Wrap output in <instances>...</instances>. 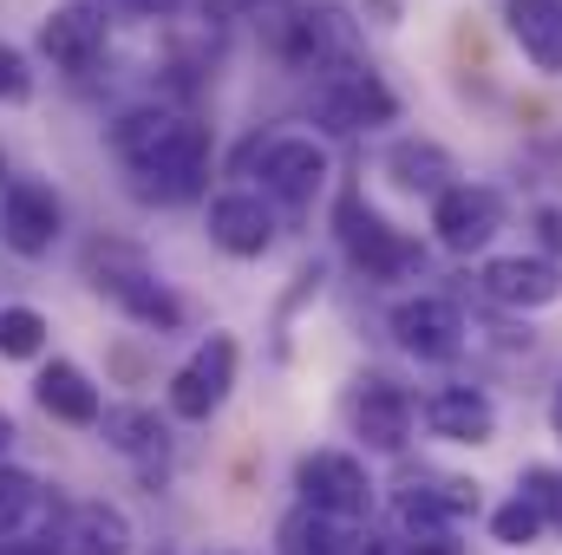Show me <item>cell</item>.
Wrapping results in <instances>:
<instances>
[{
  "instance_id": "obj_1",
  "label": "cell",
  "mask_w": 562,
  "mask_h": 555,
  "mask_svg": "<svg viewBox=\"0 0 562 555\" xmlns=\"http://www.w3.org/2000/svg\"><path fill=\"white\" fill-rule=\"evenodd\" d=\"M112 150L132 170V190L150 203H190L210 177V125L170 105H138L112 125Z\"/></svg>"
},
{
  "instance_id": "obj_2",
  "label": "cell",
  "mask_w": 562,
  "mask_h": 555,
  "mask_svg": "<svg viewBox=\"0 0 562 555\" xmlns=\"http://www.w3.org/2000/svg\"><path fill=\"white\" fill-rule=\"evenodd\" d=\"M334 229H340V249L353 256V269H360V275H373V281H413V275H425V249L406 236V229H393L373 203L340 196Z\"/></svg>"
},
{
  "instance_id": "obj_3",
  "label": "cell",
  "mask_w": 562,
  "mask_h": 555,
  "mask_svg": "<svg viewBox=\"0 0 562 555\" xmlns=\"http://www.w3.org/2000/svg\"><path fill=\"white\" fill-rule=\"evenodd\" d=\"M294 490H301V510L327 523H360L373 510V477L353 451H307L294 464Z\"/></svg>"
},
{
  "instance_id": "obj_4",
  "label": "cell",
  "mask_w": 562,
  "mask_h": 555,
  "mask_svg": "<svg viewBox=\"0 0 562 555\" xmlns=\"http://www.w3.org/2000/svg\"><path fill=\"white\" fill-rule=\"evenodd\" d=\"M314 118L347 138V132L393 125V118H400V99H393V86H386L367 59H353V66H340V72H327V79L314 86Z\"/></svg>"
},
{
  "instance_id": "obj_5",
  "label": "cell",
  "mask_w": 562,
  "mask_h": 555,
  "mask_svg": "<svg viewBox=\"0 0 562 555\" xmlns=\"http://www.w3.org/2000/svg\"><path fill=\"white\" fill-rule=\"evenodd\" d=\"M281 59L294 66V72H340V66H353L360 59V26H353V13H340V7H294V20L281 26Z\"/></svg>"
},
{
  "instance_id": "obj_6",
  "label": "cell",
  "mask_w": 562,
  "mask_h": 555,
  "mask_svg": "<svg viewBox=\"0 0 562 555\" xmlns=\"http://www.w3.org/2000/svg\"><path fill=\"white\" fill-rule=\"evenodd\" d=\"M229 386H236V340H229V333H210V340L170 373V412L183 418V424H203L210 412H223Z\"/></svg>"
},
{
  "instance_id": "obj_7",
  "label": "cell",
  "mask_w": 562,
  "mask_h": 555,
  "mask_svg": "<svg viewBox=\"0 0 562 555\" xmlns=\"http://www.w3.org/2000/svg\"><path fill=\"white\" fill-rule=\"evenodd\" d=\"M99 294H112L138 327H157V333H170V327H183V301L164 287V281L144 269L138 256H125V249H112V256H99V281H92Z\"/></svg>"
},
{
  "instance_id": "obj_8",
  "label": "cell",
  "mask_w": 562,
  "mask_h": 555,
  "mask_svg": "<svg viewBox=\"0 0 562 555\" xmlns=\"http://www.w3.org/2000/svg\"><path fill=\"white\" fill-rule=\"evenodd\" d=\"M431 229L451 256H477L491 249V236L504 229V196L491 183H451L438 203H431Z\"/></svg>"
},
{
  "instance_id": "obj_9",
  "label": "cell",
  "mask_w": 562,
  "mask_h": 555,
  "mask_svg": "<svg viewBox=\"0 0 562 555\" xmlns=\"http://www.w3.org/2000/svg\"><path fill=\"white\" fill-rule=\"evenodd\" d=\"M59 223H66V209H59V196H53L46 183L13 177V183L0 190V242H7L13 256H46V249L59 242Z\"/></svg>"
},
{
  "instance_id": "obj_10",
  "label": "cell",
  "mask_w": 562,
  "mask_h": 555,
  "mask_svg": "<svg viewBox=\"0 0 562 555\" xmlns=\"http://www.w3.org/2000/svg\"><path fill=\"white\" fill-rule=\"evenodd\" d=\"M256 177H262V190H269L276 203L301 209V203H314L321 183H327V150L314 138H269L256 150Z\"/></svg>"
},
{
  "instance_id": "obj_11",
  "label": "cell",
  "mask_w": 562,
  "mask_h": 555,
  "mask_svg": "<svg viewBox=\"0 0 562 555\" xmlns=\"http://www.w3.org/2000/svg\"><path fill=\"white\" fill-rule=\"evenodd\" d=\"M46 555H125L132 550V517L119 503H66L59 523L40 536Z\"/></svg>"
},
{
  "instance_id": "obj_12",
  "label": "cell",
  "mask_w": 562,
  "mask_h": 555,
  "mask_svg": "<svg viewBox=\"0 0 562 555\" xmlns=\"http://www.w3.org/2000/svg\"><path fill=\"white\" fill-rule=\"evenodd\" d=\"M393 340L413 353V360H451L464 347V314L451 294H413L393 307Z\"/></svg>"
},
{
  "instance_id": "obj_13",
  "label": "cell",
  "mask_w": 562,
  "mask_h": 555,
  "mask_svg": "<svg viewBox=\"0 0 562 555\" xmlns=\"http://www.w3.org/2000/svg\"><path fill=\"white\" fill-rule=\"evenodd\" d=\"M477 287H484L497 307H517V314L557 307L562 301V262H550V256H497V262H484Z\"/></svg>"
},
{
  "instance_id": "obj_14",
  "label": "cell",
  "mask_w": 562,
  "mask_h": 555,
  "mask_svg": "<svg viewBox=\"0 0 562 555\" xmlns=\"http://www.w3.org/2000/svg\"><path fill=\"white\" fill-rule=\"evenodd\" d=\"M353 438H367V451H406V438H413V399L393 380L367 373L353 386Z\"/></svg>"
},
{
  "instance_id": "obj_15",
  "label": "cell",
  "mask_w": 562,
  "mask_h": 555,
  "mask_svg": "<svg viewBox=\"0 0 562 555\" xmlns=\"http://www.w3.org/2000/svg\"><path fill=\"white\" fill-rule=\"evenodd\" d=\"M40 53H46L59 72L86 79V72L105 59V20L86 13V7H59V13H46V20H40Z\"/></svg>"
},
{
  "instance_id": "obj_16",
  "label": "cell",
  "mask_w": 562,
  "mask_h": 555,
  "mask_svg": "<svg viewBox=\"0 0 562 555\" xmlns=\"http://www.w3.org/2000/svg\"><path fill=\"white\" fill-rule=\"evenodd\" d=\"M210 242L223 249V256H269V242H276V216H269V203L256 196V190H229V196H216L210 203Z\"/></svg>"
},
{
  "instance_id": "obj_17",
  "label": "cell",
  "mask_w": 562,
  "mask_h": 555,
  "mask_svg": "<svg viewBox=\"0 0 562 555\" xmlns=\"http://www.w3.org/2000/svg\"><path fill=\"white\" fill-rule=\"evenodd\" d=\"M425 424H431L438 438H451V444H491L497 406H491L484 386H438V393L425 399Z\"/></svg>"
},
{
  "instance_id": "obj_18",
  "label": "cell",
  "mask_w": 562,
  "mask_h": 555,
  "mask_svg": "<svg viewBox=\"0 0 562 555\" xmlns=\"http://www.w3.org/2000/svg\"><path fill=\"white\" fill-rule=\"evenodd\" d=\"M504 26L537 72H562V0H510Z\"/></svg>"
},
{
  "instance_id": "obj_19",
  "label": "cell",
  "mask_w": 562,
  "mask_h": 555,
  "mask_svg": "<svg viewBox=\"0 0 562 555\" xmlns=\"http://www.w3.org/2000/svg\"><path fill=\"white\" fill-rule=\"evenodd\" d=\"M386 177L406 190V196H445L451 190V177H458V163H451V150L431 138H400L393 150H386Z\"/></svg>"
},
{
  "instance_id": "obj_20",
  "label": "cell",
  "mask_w": 562,
  "mask_h": 555,
  "mask_svg": "<svg viewBox=\"0 0 562 555\" xmlns=\"http://www.w3.org/2000/svg\"><path fill=\"white\" fill-rule=\"evenodd\" d=\"M33 399L59 418V424H99V386H92V380H86L72 360H53V366H40V380H33Z\"/></svg>"
},
{
  "instance_id": "obj_21",
  "label": "cell",
  "mask_w": 562,
  "mask_h": 555,
  "mask_svg": "<svg viewBox=\"0 0 562 555\" xmlns=\"http://www.w3.org/2000/svg\"><path fill=\"white\" fill-rule=\"evenodd\" d=\"M276 555H347L340 543V530L327 523V517H314V510H288L276 530Z\"/></svg>"
},
{
  "instance_id": "obj_22",
  "label": "cell",
  "mask_w": 562,
  "mask_h": 555,
  "mask_svg": "<svg viewBox=\"0 0 562 555\" xmlns=\"http://www.w3.org/2000/svg\"><path fill=\"white\" fill-rule=\"evenodd\" d=\"M99 418H105V444L125 451V457H150V451L164 444L157 412H144V406H119V412H99Z\"/></svg>"
},
{
  "instance_id": "obj_23",
  "label": "cell",
  "mask_w": 562,
  "mask_h": 555,
  "mask_svg": "<svg viewBox=\"0 0 562 555\" xmlns=\"http://www.w3.org/2000/svg\"><path fill=\"white\" fill-rule=\"evenodd\" d=\"M543 530H550V517H543V503H530L524 490H517L510 503H497V517H491V536H497L504 550H530Z\"/></svg>"
},
{
  "instance_id": "obj_24",
  "label": "cell",
  "mask_w": 562,
  "mask_h": 555,
  "mask_svg": "<svg viewBox=\"0 0 562 555\" xmlns=\"http://www.w3.org/2000/svg\"><path fill=\"white\" fill-rule=\"evenodd\" d=\"M40 484L26 477V471H13V464H0V536H20L26 523H33V510H40Z\"/></svg>"
},
{
  "instance_id": "obj_25",
  "label": "cell",
  "mask_w": 562,
  "mask_h": 555,
  "mask_svg": "<svg viewBox=\"0 0 562 555\" xmlns=\"http://www.w3.org/2000/svg\"><path fill=\"white\" fill-rule=\"evenodd\" d=\"M46 347V314L40 307H0V360H33Z\"/></svg>"
},
{
  "instance_id": "obj_26",
  "label": "cell",
  "mask_w": 562,
  "mask_h": 555,
  "mask_svg": "<svg viewBox=\"0 0 562 555\" xmlns=\"http://www.w3.org/2000/svg\"><path fill=\"white\" fill-rule=\"evenodd\" d=\"M26 99H33V66L20 46L0 39V105H26Z\"/></svg>"
},
{
  "instance_id": "obj_27",
  "label": "cell",
  "mask_w": 562,
  "mask_h": 555,
  "mask_svg": "<svg viewBox=\"0 0 562 555\" xmlns=\"http://www.w3.org/2000/svg\"><path fill=\"white\" fill-rule=\"evenodd\" d=\"M294 0H203V20L229 26V20H262V13H288Z\"/></svg>"
},
{
  "instance_id": "obj_28",
  "label": "cell",
  "mask_w": 562,
  "mask_h": 555,
  "mask_svg": "<svg viewBox=\"0 0 562 555\" xmlns=\"http://www.w3.org/2000/svg\"><path fill=\"white\" fill-rule=\"evenodd\" d=\"M112 7H119V13H132V20H170L183 0H112Z\"/></svg>"
},
{
  "instance_id": "obj_29",
  "label": "cell",
  "mask_w": 562,
  "mask_h": 555,
  "mask_svg": "<svg viewBox=\"0 0 562 555\" xmlns=\"http://www.w3.org/2000/svg\"><path fill=\"white\" fill-rule=\"evenodd\" d=\"M537 229H543V249L562 256V209H537Z\"/></svg>"
},
{
  "instance_id": "obj_30",
  "label": "cell",
  "mask_w": 562,
  "mask_h": 555,
  "mask_svg": "<svg viewBox=\"0 0 562 555\" xmlns=\"http://www.w3.org/2000/svg\"><path fill=\"white\" fill-rule=\"evenodd\" d=\"M0 555H46V543H33V536H0Z\"/></svg>"
},
{
  "instance_id": "obj_31",
  "label": "cell",
  "mask_w": 562,
  "mask_h": 555,
  "mask_svg": "<svg viewBox=\"0 0 562 555\" xmlns=\"http://www.w3.org/2000/svg\"><path fill=\"white\" fill-rule=\"evenodd\" d=\"M400 555H458V543H400Z\"/></svg>"
},
{
  "instance_id": "obj_32",
  "label": "cell",
  "mask_w": 562,
  "mask_h": 555,
  "mask_svg": "<svg viewBox=\"0 0 562 555\" xmlns=\"http://www.w3.org/2000/svg\"><path fill=\"white\" fill-rule=\"evenodd\" d=\"M550 424H557V438H562V386H557V399H550Z\"/></svg>"
},
{
  "instance_id": "obj_33",
  "label": "cell",
  "mask_w": 562,
  "mask_h": 555,
  "mask_svg": "<svg viewBox=\"0 0 562 555\" xmlns=\"http://www.w3.org/2000/svg\"><path fill=\"white\" fill-rule=\"evenodd\" d=\"M7 438H13V424H7V412H0V451H7Z\"/></svg>"
},
{
  "instance_id": "obj_34",
  "label": "cell",
  "mask_w": 562,
  "mask_h": 555,
  "mask_svg": "<svg viewBox=\"0 0 562 555\" xmlns=\"http://www.w3.org/2000/svg\"><path fill=\"white\" fill-rule=\"evenodd\" d=\"M557 530H562V510H557Z\"/></svg>"
}]
</instances>
